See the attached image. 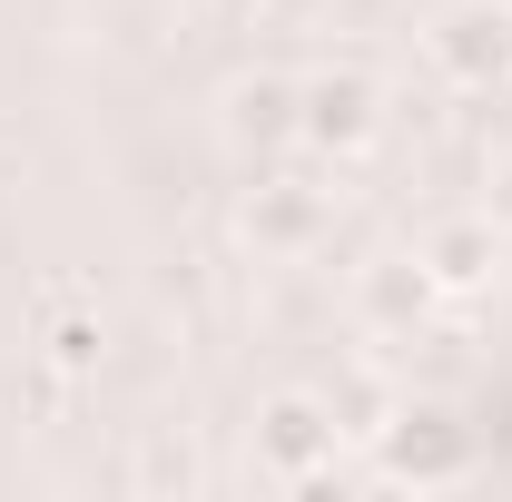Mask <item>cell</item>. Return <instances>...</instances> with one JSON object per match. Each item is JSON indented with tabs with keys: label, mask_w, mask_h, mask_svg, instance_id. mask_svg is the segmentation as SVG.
I'll use <instances>...</instances> for the list:
<instances>
[{
	"label": "cell",
	"mask_w": 512,
	"mask_h": 502,
	"mask_svg": "<svg viewBox=\"0 0 512 502\" xmlns=\"http://www.w3.org/2000/svg\"><path fill=\"white\" fill-rule=\"evenodd\" d=\"M424 60L453 89H512V0H444L424 20Z\"/></svg>",
	"instance_id": "6da1fadb"
},
{
	"label": "cell",
	"mask_w": 512,
	"mask_h": 502,
	"mask_svg": "<svg viewBox=\"0 0 512 502\" xmlns=\"http://www.w3.org/2000/svg\"><path fill=\"white\" fill-rule=\"evenodd\" d=\"M375 463L394 473V483H414V493H444V483H463L473 473V424L453 414V404H394L375 434Z\"/></svg>",
	"instance_id": "7a4b0ae2"
},
{
	"label": "cell",
	"mask_w": 512,
	"mask_h": 502,
	"mask_svg": "<svg viewBox=\"0 0 512 502\" xmlns=\"http://www.w3.org/2000/svg\"><path fill=\"white\" fill-rule=\"evenodd\" d=\"M335 414H325V394H266L256 404V473L266 483H286V493H316L325 473H335Z\"/></svg>",
	"instance_id": "3957f363"
},
{
	"label": "cell",
	"mask_w": 512,
	"mask_h": 502,
	"mask_svg": "<svg viewBox=\"0 0 512 502\" xmlns=\"http://www.w3.org/2000/svg\"><path fill=\"white\" fill-rule=\"evenodd\" d=\"M375 128H384L375 69L335 60V69H316V79H296V138H306L316 158H355V148H375Z\"/></svg>",
	"instance_id": "277c9868"
},
{
	"label": "cell",
	"mask_w": 512,
	"mask_h": 502,
	"mask_svg": "<svg viewBox=\"0 0 512 502\" xmlns=\"http://www.w3.org/2000/svg\"><path fill=\"white\" fill-rule=\"evenodd\" d=\"M237 227H247L256 256H316L325 247V188L316 178H256Z\"/></svg>",
	"instance_id": "5b68a950"
},
{
	"label": "cell",
	"mask_w": 512,
	"mask_h": 502,
	"mask_svg": "<svg viewBox=\"0 0 512 502\" xmlns=\"http://www.w3.org/2000/svg\"><path fill=\"white\" fill-rule=\"evenodd\" d=\"M444 306V286L424 276V256H375V266H355V325L365 335H424Z\"/></svg>",
	"instance_id": "8992f818"
},
{
	"label": "cell",
	"mask_w": 512,
	"mask_h": 502,
	"mask_svg": "<svg viewBox=\"0 0 512 502\" xmlns=\"http://www.w3.org/2000/svg\"><path fill=\"white\" fill-rule=\"evenodd\" d=\"M414 256H424V276H434L444 296H473V286H493V266H503V227H493L483 207H463V217H434Z\"/></svg>",
	"instance_id": "52a82bcc"
},
{
	"label": "cell",
	"mask_w": 512,
	"mask_h": 502,
	"mask_svg": "<svg viewBox=\"0 0 512 502\" xmlns=\"http://www.w3.org/2000/svg\"><path fill=\"white\" fill-rule=\"evenodd\" d=\"M227 128H237L247 148H286V138H296V79H266V69L237 79V89H227Z\"/></svg>",
	"instance_id": "ba28073f"
},
{
	"label": "cell",
	"mask_w": 512,
	"mask_h": 502,
	"mask_svg": "<svg viewBox=\"0 0 512 502\" xmlns=\"http://www.w3.org/2000/svg\"><path fill=\"white\" fill-rule=\"evenodd\" d=\"M394 404H404V394H394L384 375H365V365H355L345 384H325V414H335V434H345V443H375Z\"/></svg>",
	"instance_id": "9c48e42d"
},
{
	"label": "cell",
	"mask_w": 512,
	"mask_h": 502,
	"mask_svg": "<svg viewBox=\"0 0 512 502\" xmlns=\"http://www.w3.org/2000/svg\"><path fill=\"white\" fill-rule=\"evenodd\" d=\"M40 365H50V375H89V365H99V315L60 296V306L40 315Z\"/></svg>",
	"instance_id": "30bf717a"
},
{
	"label": "cell",
	"mask_w": 512,
	"mask_h": 502,
	"mask_svg": "<svg viewBox=\"0 0 512 502\" xmlns=\"http://www.w3.org/2000/svg\"><path fill=\"white\" fill-rule=\"evenodd\" d=\"M138 473H148L158 493H168V483L188 493V483H197V453H188V443H148V463H138Z\"/></svg>",
	"instance_id": "8fae6325"
},
{
	"label": "cell",
	"mask_w": 512,
	"mask_h": 502,
	"mask_svg": "<svg viewBox=\"0 0 512 502\" xmlns=\"http://www.w3.org/2000/svg\"><path fill=\"white\" fill-rule=\"evenodd\" d=\"M483 217L503 227V247H512V158H503V168H493V178H483Z\"/></svg>",
	"instance_id": "7c38bea8"
}]
</instances>
